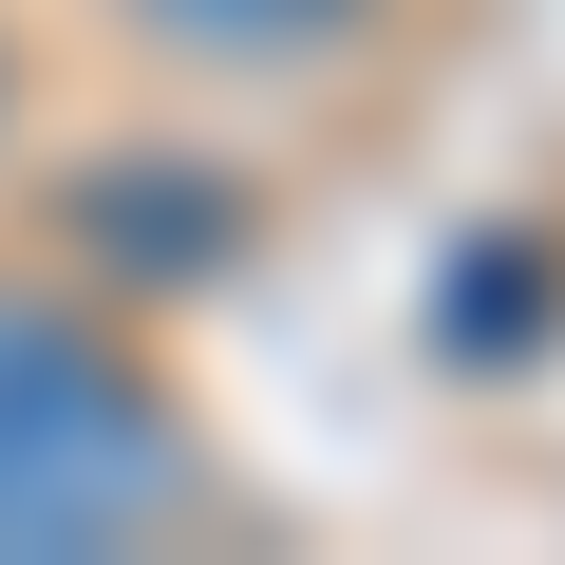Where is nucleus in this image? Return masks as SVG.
Listing matches in <instances>:
<instances>
[{"instance_id":"1","label":"nucleus","mask_w":565,"mask_h":565,"mask_svg":"<svg viewBox=\"0 0 565 565\" xmlns=\"http://www.w3.org/2000/svg\"><path fill=\"white\" fill-rule=\"evenodd\" d=\"M170 490H189L170 396L95 321H57V302L0 282V565H95V546L170 527Z\"/></svg>"},{"instance_id":"2","label":"nucleus","mask_w":565,"mask_h":565,"mask_svg":"<svg viewBox=\"0 0 565 565\" xmlns=\"http://www.w3.org/2000/svg\"><path fill=\"white\" fill-rule=\"evenodd\" d=\"M76 226H95L114 264L189 282V264H226V245H245V170H170V151H132V170H95V189H76Z\"/></svg>"},{"instance_id":"3","label":"nucleus","mask_w":565,"mask_h":565,"mask_svg":"<svg viewBox=\"0 0 565 565\" xmlns=\"http://www.w3.org/2000/svg\"><path fill=\"white\" fill-rule=\"evenodd\" d=\"M151 39H189V57H321L359 0H132Z\"/></svg>"}]
</instances>
